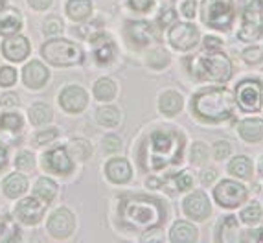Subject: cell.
<instances>
[{
	"mask_svg": "<svg viewBox=\"0 0 263 243\" xmlns=\"http://www.w3.org/2000/svg\"><path fill=\"white\" fill-rule=\"evenodd\" d=\"M120 216L131 229H153L166 221V208L155 197L135 195L122 201Z\"/></svg>",
	"mask_w": 263,
	"mask_h": 243,
	"instance_id": "obj_1",
	"label": "cell"
},
{
	"mask_svg": "<svg viewBox=\"0 0 263 243\" xmlns=\"http://www.w3.org/2000/svg\"><path fill=\"white\" fill-rule=\"evenodd\" d=\"M236 102L227 88H208L195 94L192 100L193 113L204 122H224L234 115Z\"/></svg>",
	"mask_w": 263,
	"mask_h": 243,
	"instance_id": "obj_2",
	"label": "cell"
},
{
	"mask_svg": "<svg viewBox=\"0 0 263 243\" xmlns=\"http://www.w3.org/2000/svg\"><path fill=\"white\" fill-rule=\"evenodd\" d=\"M182 138L173 131H157L147 140L145 166L151 170H162L173 162H179L182 155Z\"/></svg>",
	"mask_w": 263,
	"mask_h": 243,
	"instance_id": "obj_3",
	"label": "cell"
},
{
	"mask_svg": "<svg viewBox=\"0 0 263 243\" xmlns=\"http://www.w3.org/2000/svg\"><path fill=\"white\" fill-rule=\"evenodd\" d=\"M192 76L202 81H217L224 83L232 76V63L221 52L201 53L195 59H192Z\"/></svg>",
	"mask_w": 263,
	"mask_h": 243,
	"instance_id": "obj_4",
	"label": "cell"
},
{
	"mask_svg": "<svg viewBox=\"0 0 263 243\" xmlns=\"http://www.w3.org/2000/svg\"><path fill=\"white\" fill-rule=\"evenodd\" d=\"M43 58L53 66H72L83 61V52L78 44L66 39H52L41 48Z\"/></svg>",
	"mask_w": 263,
	"mask_h": 243,
	"instance_id": "obj_5",
	"label": "cell"
},
{
	"mask_svg": "<svg viewBox=\"0 0 263 243\" xmlns=\"http://www.w3.org/2000/svg\"><path fill=\"white\" fill-rule=\"evenodd\" d=\"M243 24L237 31L241 41H256L263 35V0H241Z\"/></svg>",
	"mask_w": 263,
	"mask_h": 243,
	"instance_id": "obj_6",
	"label": "cell"
},
{
	"mask_svg": "<svg viewBox=\"0 0 263 243\" xmlns=\"http://www.w3.org/2000/svg\"><path fill=\"white\" fill-rule=\"evenodd\" d=\"M202 22L215 30H228L234 21L232 0H202Z\"/></svg>",
	"mask_w": 263,
	"mask_h": 243,
	"instance_id": "obj_7",
	"label": "cell"
},
{
	"mask_svg": "<svg viewBox=\"0 0 263 243\" xmlns=\"http://www.w3.org/2000/svg\"><path fill=\"white\" fill-rule=\"evenodd\" d=\"M237 105L247 113H256L261 107V85L256 80H245L236 87Z\"/></svg>",
	"mask_w": 263,
	"mask_h": 243,
	"instance_id": "obj_8",
	"label": "cell"
},
{
	"mask_svg": "<svg viewBox=\"0 0 263 243\" xmlns=\"http://www.w3.org/2000/svg\"><path fill=\"white\" fill-rule=\"evenodd\" d=\"M214 197L221 207L234 208L247 199V188L243 184H239V182L227 179V181H221L219 184L215 186Z\"/></svg>",
	"mask_w": 263,
	"mask_h": 243,
	"instance_id": "obj_9",
	"label": "cell"
},
{
	"mask_svg": "<svg viewBox=\"0 0 263 243\" xmlns=\"http://www.w3.org/2000/svg\"><path fill=\"white\" fill-rule=\"evenodd\" d=\"M76 229V217L68 208H57L48 219V232L55 239H66Z\"/></svg>",
	"mask_w": 263,
	"mask_h": 243,
	"instance_id": "obj_10",
	"label": "cell"
},
{
	"mask_svg": "<svg viewBox=\"0 0 263 243\" xmlns=\"http://www.w3.org/2000/svg\"><path fill=\"white\" fill-rule=\"evenodd\" d=\"M167 39L177 50H192L199 43V30L188 22H177L171 26Z\"/></svg>",
	"mask_w": 263,
	"mask_h": 243,
	"instance_id": "obj_11",
	"label": "cell"
},
{
	"mask_svg": "<svg viewBox=\"0 0 263 243\" xmlns=\"http://www.w3.org/2000/svg\"><path fill=\"white\" fill-rule=\"evenodd\" d=\"M46 204L48 203L41 201L39 197H26L17 203L15 214H17V217L24 225H35V223H39V221L43 219Z\"/></svg>",
	"mask_w": 263,
	"mask_h": 243,
	"instance_id": "obj_12",
	"label": "cell"
},
{
	"mask_svg": "<svg viewBox=\"0 0 263 243\" xmlns=\"http://www.w3.org/2000/svg\"><path fill=\"white\" fill-rule=\"evenodd\" d=\"M88 103V96L85 92V88L78 87V85H68L66 88H63V92L59 94V105L70 113V115H76V113H81V110L87 107Z\"/></svg>",
	"mask_w": 263,
	"mask_h": 243,
	"instance_id": "obj_13",
	"label": "cell"
},
{
	"mask_svg": "<svg viewBox=\"0 0 263 243\" xmlns=\"http://www.w3.org/2000/svg\"><path fill=\"white\" fill-rule=\"evenodd\" d=\"M210 201L204 192H193L184 199V212L195 221H204L210 216Z\"/></svg>",
	"mask_w": 263,
	"mask_h": 243,
	"instance_id": "obj_14",
	"label": "cell"
},
{
	"mask_svg": "<svg viewBox=\"0 0 263 243\" xmlns=\"http://www.w3.org/2000/svg\"><path fill=\"white\" fill-rule=\"evenodd\" d=\"M44 168H48L50 172L53 173H59V175H66V173H70L72 168H74V164H72V159L68 157L65 147H57V149H52L50 153L44 155L43 159Z\"/></svg>",
	"mask_w": 263,
	"mask_h": 243,
	"instance_id": "obj_15",
	"label": "cell"
},
{
	"mask_svg": "<svg viewBox=\"0 0 263 243\" xmlns=\"http://www.w3.org/2000/svg\"><path fill=\"white\" fill-rule=\"evenodd\" d=\"M2 53L4 58L9 59V61H22V59L28 58L30 53V43L24 35H11L9 39H6L2 43Z\"/></svg>",
	"mask_w": 263,
	"mask_h": 243,
	"instance_id": "obj_16",
	"label": "cell"
},
{
	"mask_svg": "<svg viewBox=\"0 0 263 243\" xmlns=\"http://www.w3.org/2000/svg\"><path fill=\"white\" fill-rule=\"evenodd\" d=\"M48 68L43 65L41 61H31L24 66V70H22V80L26 83V87L30 88H41L44 87V83L48 81Z\"/></svg>",
	"mask_w": 263,
	"mask_h": 243,
	"instance_id": "obj_17",
	"label": "cell"
},
{
	"mask_svg": "<svg viewBox=\"0 0 263 243\" xmlns=\"http://www.w3.org/2000/svg\"><path fill=\"white\" fill-rule=\"evenodd\" d=\"M127 31L129 39L133 43H136L138 46H145V44H149L153 41V28H151L149 22L145 21H135V22H127Z\"/></svg>",
	"mask_w": 263,
	"mask_h": 243,
	"instance_id": "obj_18",
	"label": "cell"
},
{
	"mask_svg": "<svg viewBox=\"0 0 263 243\" xmlns=\"http://www.w3.org/2000/svg\"><path fill=\"white\" fill-rule=\"evenodd\" d=\"M105 173L109 177L110 181L116 182V184H123V182H127L131 179L133 172H131V166L125 159H112L107 162L105 166Z\"/></svg>",
	"mask_w": 263,
	"mask_h": 243,
	"instance_id": "obj_19",
	"label": "cell"
},
{
	"mask_svg": "<svg viewBox=\"0 0 263 243\" xmlns=\"http://www.w3.org/2000/svg\"><path fill=\"white\" fill-rule=\"evenodd\" d=\"M92 44H94V58L100 65H107L114 59V44L109 37H103V35H98V37H92Z\"/></svg>",
	"mask_w": 263,
	"mask_h": 243,
	"instance_id": "obj_20",
	"label": "cell"
},
{
	"mask_svg": "<svg viewBox=\"0 0 263 243\" xmlns=\"http://www.w3.org/2000/svg\"><path fill=\"white\" fill-rule=\"evenodd\" d=\"M239 137L245 142H259L263 138V120L259 118H247L239 122Z\"/></svg>",
	"mask_w": 263,
	"mask_h": 243,
	"instance_id": "obj_21",
	"label": "cell"
},
{
	"mask_svg": "<svg viewBox=\"0 0 263 243\" xmlns=\"http://www.w3.org/2000/svg\"><path fill=\"white\" fill-rule=\"evenodd\" d=\"M170 239L173 243H193L197 239V229L186 221H177L175 225L171 227Z\"/></svg>",
	"mask_w": 263,
	"mask_h": 243,
	"instance_id": "obj_22",
	"label": "cell"
},
{
	"mask_svg": "<svg viewBox=\"0 0 263 243\" xmlns=\"http://www.w3.org/2000/svg\"><path fill=\"white\" fill-rule=\"evenodd\" d=\"M158 109L166 116H175L182 109V96L175 90H166L158 100Z\"/></svg>",
	"mask_w": 263,
	"mask_h": 243,
	"instance_id": "obj_23",
	"label": "cell"
},
{
	"mask_svg": "<svg viewBox=\"0 0 263 243\" xmlns=\"http://www.w3.org/2000/svg\"><path fill=\"white\" fill-rule=\"evenodd\" d=\"M2 186H4V194L8 197L17 199L28 190V181L26 177L21 175V173H11V175L6 177V181Z\"/></svg>",
	"mask_w": 263,
	"mask_h": 243,
	"instance_id": "obj_24",
	"label": "cell"
},
{
	"mask_svg": "<svg viewBox=\"0 0 263 243\" xmlns=\"http://www.w3.org/2000/svg\"><path fill=\"white\" fill-rule=\"evenodd\" d=\"M66 13H68V17H70L72 21L81 22L90 17V13H92V4H90V0H68V2H66Z\"/></svg>",
	"mask_w": 263,
	"mask_h": 243,
	"instance_id": "obj_25",
	"label": "cell"
},
{
	"mask_svg": "<svg viewBox=\"0 0 263 243\" xmlns=\"http://www.w3.org/2000/svg\"><path fill=\"white\" fill-rule=\"evenodd\" d=\"M21 28H22V18L17 11H6L0 17V35L4 37L15 35Z\"/></svg>",
	"mask_w": 263,
	"mask_h": 243,
	"instance_id": "obj_26",
	"label": "cell"
},
{
	"mask_svg": "<svg viewBox=\"0 0 263 243\" xmlns=\"http://www.w3.org/2000/svg\"><path fill=\"white\" fill-rule=\"evenodd\" d=\"M237 219L234 216H227L217 227V241H236L237 239Z\"/></svg>",
	"mask_w": 263,
	"mask_h": 243,
	"instance_id": "obj_27",
	"label": "cell"
},
{
	"mask_svg": "<svg viewBox=\"0 0 263 243\" xmlns=\"http://www.w3.org/2000/svg\"><path fill=\"white\" fill-rule=\"evenodd\" d=\"M33 194H35V197H39L41 201H44V203H50L57 195V184L52 179H48V177H41L39 181L35 182Z\"/></svg>",
	"mask_w": 263,
	"mask_h": 243,
	"instance_id": "obj_28",
	"label": "cell"
},
{
	"mask_svg": "<svg viewBox=\"0 0 263 243\" xmlns=\"http://www.w3.org/2000/svg\"><path fill=\"white\" fill-rule=\"evenodd\" d=\"M94 96L100 102H110L116 96V85L109 78H100L94 85Z\"/></svg>",
	"mask_w": 263,
	"mask_h": 243,
	"instance_id": "obj_29",
	"label": "cell"
},
{
	"mask_svg": "<svg viewBox=\"0 0 263 243\" xmlns=\"http://www.w3.org/2000/svg\"><path fill=\"white\" fill-rule=\"evenodd\" d=\"M228 172L236 175L237 179H249L252 175V162L249 160V157L239 155V157L232 159V162L228 164Z\"/></svg>",
	"mask_w": 263,
	"mask_h": 243,
	"instance_id": "obj_30",
	"label": "cell"
},
{
	"mask_svg": "<svg viewBox=\"0 0 263 243\" xmlns=\"http://www.w3.org/2000/svg\"><path fill=\"white\" fill-rule=\"evenodd\" d=\"M28 116H30V122L33 125H44L52 120V109L44 103H35V105L30 107Z\"/></svg>",
	"mask_w": 263,
	"mask_h": 243,
	"instance_id": "obj_31",
	"label": "cell"
},
{
	"mask_svg": "<svg viewBox=\"0 0 263 243\" xmlns=\"http://www.w3.org/2000/svg\"><path fill=\"white\" fill-rule=\"evenodd\" d=\"M98 124L103 127H116L120 124V110L116 107H101L96 113Z\"/></svg>",
	"mask_w": 263,
	"mask_h": 243,
	"instance_id": "obj_32",
	"label": "cell"
},
{
	"mask_svg": "<svg viewBox=\"0 0 263 243\" xmlns=\"http://www.w3.org/2000/svg\"><path fill=\"white\" fill-rule=\"evenodd\" d=\"M70 151L74 153L76 159L87 160L88 157L92 155V146H90L87 140H83V138H74V140L70 142Z\"/></svg>",
	"mask_w": 263,
	"mask_h": 243,
	"instance_id": "obj_33",
	"label": "cell"
},
{
	"mask_svg": "<svg viewBox=\"0 0 263 243\" xmlns=\"http://www.w3.org/2000/svg\"><path fill=\"white\" fill-rule=\"evenodd\" d=\"M0 127L8 131H21L22 129V118L15 113H6L0 116Z\"/></svg>",
	"mask_w": 263,
	"mask_h": 243,
	"instance_id": "obj_34",
	"label": "cell"
},
{
	"mask_svg": "<svg viewBox=\"0 0 263 243\" xmlns=\"http://www.w3.org/2000/svg\"><path fill=\"white\" fill-rule=\"evenodd\" d=\"M167 63H170V58H167V53L162 52V50H155V52H151L149 55H147V65H149L151 68H157V70L164 68Z\"/></svg>",
	"mask_w": 263,
	"mask_h": 243,
	"instance_id": "obj_35",
	"label": "cell"
},
{
	"mask_svg": "<svg viewBox=\"0 0 263 243\" xmlns=\"http://www.w3.org/2000/svg\"><path fill=\"white\" fill-rule=\"evenodd\" d=\"M190 160H192L193 164H197V166L204 164L208 160V147L204 146L202 142H197V144H193V147H192V157H190Z\"/></svg>",
	"mask_w": 263,
	"mask_h": 243,
	"instance_id": "obj_36",
	"label": "cell"
},
{
	"mask_svg": "<svg viewBox=\"0 0 263 243\" xmlns=\"http://www.w3.org/2000/svg\"><path fill=\"white\" fill-rule=\"evenodd\" d=\"M241 219L245 221V223H249V225L258 223V221L261 219V208H259V204L252 203L250 207H247L241 212Z\"/></svg>",
	"mask_w": 263,
	"mask_h": 243,
	"instance_id": "obj_37",
	"label": "cell"
},
{
	"mask_svg": "<svg viewBox=\"0 0 263 243\" xmlns=\"http://www.w3.org/2000/svg\"><path fill=\"white\" fill-rule=\"evenodd\" d=\"M15 166H17V170H21V172H30V170L35 166L33 155L28 153V151H21V153L17 155V159H15Z\"/></svg>",
	"mask_w": 263,
	"mask_h": 243,
	"instance_id": "obj_38",
	"label": "cell"
},
{
	"mask_svg": "<svg viewBox=\"0 0 263 243\" xmlns=\"http://www.w3.org/2000/svg\"><path fill=\"white\" fill-rule=\"evenodd\" d=\"M43 31H44V35H59L63 31V21L61 18H57V17H50L48 21L44 22V26H43Z\"/></svg>",
	"mask_w": 263,
	"mask_h": 243,
	"instance_id": "obj_39",
	"label": "cell"
},
{
	"mask_svg": "<svg viewBox=\"0 0 263 243\" xmlns=\"http://www.w3.org/2000/svg\"><path fill=\"white\" fill-rule=\"evenodd\" d=\"M17 81V70L11 66H2L0 68V87H11Z\"/></svg>",
	"mask_w": 263,
	"mask_h": 243,
	"instance_id": "obj_40",
	"label": "cell"
},
{
	"mask_svg": "<svg viewBox=\"0 0 263 243\" xmlns=\"http://www.w3.org/2000/svg\"><path fill=\"white\" fill-rule=\"evenodd\" d=\"M243 59H245L249 65H258V63L263 61V52L258 46H252V48H247L245 52H243Z\"/></svg>",
	"mask_w": 263,
	"mask_h": 243,
	"instance_id": "obj_41",
	"label": "cell"
},
{
	"mask_svg": "<svg viewBox=\"0 0 263 243\" xmlns=\"http://www.w3.org/2000/svg\"><path fill=\"white\" fill-rule=\"evenodd\" d=\"M228 155H230V144L224 140H219V142H215L214 144V157L217 160H223L227 159Z\"/></svg>",
	"mask_w": 263,
	"mask_h": 243,
	"instance_id": "obj_42",
	"label": "cell"
},
{
	"mask_svg": "<svg viewBox=\"0 0 263 243\" xmlns=\"http://www.w3.org/2000/svg\"><path fill=\"white\" fill-rule=\"evenodd\" d=\"M192 177L188 175V173H180V175H177L175 179H173V186H175L177 192H184L188 190L190 186H192Z\"/></svg>",
	"mask_w": 263,
	"mask_h": 243,
	"instance_id": "obj_43",
	"label": "cell"
},
{
	"mask_svg": "<svg viewBox=\"0 0 263 243\" xmlns=\"http://www.w3.org/2000/svg\"><path fill=\"white\" fill-rule=\"evenodd\" d=\"M57 135H59V131L57 129H48V131H41L39 135H37V144L39 146H44V144H50V142H53L57 138Z\"/></svg>",
	"mask_w": 263,
	"mask_h": 243,
	"instance_id": "obj_44",
	"label": "cell"
},
{
	"mask_svg": "<svg viewBox=\"0 0 263 243\" xmlns=\"http://www.w3.org/2000/svg\"><path fill=\"white\" fill-rule=\"evenodd\" d=\"M103 147H105L107 153H116V151H120V147H122V140H120L118 137H105V140H103Z\"/></svg>",
	"mask_w": 263,
	"mask_h": 243,
	"instance_id": "obj_45",
	"label": "cell"
},
{
	"mask_svg": "<svg viewBox=\"0 0 263 243\" xmlns=\"http://www.w3.org/2000/svg\"><path fill=\"white\" fill-rule=\"evenodd\" d=\"M153 4H155V0H129V6H131L135 11H149Z\"/></svg>",
	"mask_w": 263,
	"mask_h": 243,
	"instance_id": "obj_46",
	"label": "cell"
},
{
	"mask_svg": "<svg viewBox=\"0 0 263 243\" xmlns=\"http://www.w3.org/2000/svg\"><path fill=\"white\" fill-rule=\"evenodd\" d=\"M175 21V11H173V9H170V8H166L162 11V13H160V17H158V24H160V26H167V24H171V22Z\"/></svg>",
	"mask_w": 263,
	"mask_h": 243,
	"instance_id": "obj_47",
	"label": "cell"
},
{
	"mask_svg": "<svg viewBox=\"0 0 263 243\" xmlns=\"http://www.w3.org/2000/svg\"><path fill=\"white\" fill-rule=\"evenodd\" d=\"M195 9H197L195 0H186L184 4H182V15H184L186 18H193L195 17Z\"/></svg>",
	"mask_w": 263,
	"mask_h": 243,
	"instance_id": "obj_48",
	"label": "cell"
},
{
	"mask_svg": "<svg viewBox=\"0 0 263 243\" xmlns=\"http://www.w3.org/2000/svg\"><path fill=\"white\" fill-rule=\"evenodd\" d=\"M18 103V98L15 96V94L8 92V94H2L0 96V105H4V107H13Z\"/></svg>",
	"mask_w": 263,
	"mask_h": 243,
	"instance_id": "obj_49",
	"label": "cell"
},
{
	"mask_svg": "<svg viewBox=\"0 0 263 243\" xmlns=\"http://www.w3.org/2000/svg\"><path fill=\"white\" fill-rule=\"evenodd\" d=\"M28 4L33 9H37V11H43V9L52 6V0H28Z\"/></svg>",
	"mask_w": 263,
	"mask_h": 243,
	"instance_id": "obj_50",
	"label": "cell"
},
{
	"mask_svg": "<svg viewBox=\"0 0 263 243\" xmlns=\"http://www.w3.org/2000/svg\"><path fill=\"white\" fill-rule=\"evenodd\" d=\"M204 46H206L208 50H219L221 41L217 39V37H206V39H204Z\"/></svg>",
	"mask_w": 263,
	"mask_h": 243,
	"instance_id": "obj_51",
	"label": "cell"
},
{
	"mask_svg": "<svg viewBox=\"0 0 263 243\" xmlns=\"http://www.w3.org/2000/svg\"><path fill=\"white\" fill-rule=\"evenodd\" d=\"M202 182H204V184H212V182H214V179H215V172L214 170H206V172L202 173Z\"/></svg>",
	"mask_w": 263,
	"mask_h": 243,
	"instance_id": "obj_52",
	"label": "cell"
},
{
	"mask_svg": "<svg viewBox=\"0 0 263 243\" xmlns=\"http://www.w3.org/2000/svg\"><path fill=\"white\" fill-rule=\"evenodd\" d=\"M6 160H8V149H6V146L0 144V168L6 164Z\"/></svg>",
	"mask_w": 263,
	"mask_h": 243,
	"instance_id": "obj_53",
	"label": "cell"
},
{
	"mask_svg": "<svg viewBox=\"0 0 263 243\" xmlns=\"http://www.w3.org/2000/svg\"><path fill=\"white\" fill-rule=\"evenodd\" d=\"M147 186H149V188H153V190H157L158 186H160V181H158V179H155V177H151V179H147Z\"/></svg>",
	"mask_w": 263,
	"mask_h": 243,
	"instance_id": "obj_54",
	"label": "cell"
},
{
	"mask_svg": "<svg viewBox=\"0 0 263 243\" xmlns=\"http://www.w3.org/2000/svg\"><path fill=\"white\" fill-rule=\"evenodd\" d=\"M258 168H259V172H261V175H263V157L259 159V164H258Z\"/></svg>",
	"mask_w": 263,
	"mask_h": 243,
	"instance_id": "obj_55",
	"label": "cell"
},
{
	"mask_svg": "<svg viewBox=\"0 0 263 243\" xmlns=\"http://www.w3.org/2000/svg\"><path fill=\"white\" fill-rule=\"evenodd\" d=\"M2 232H4V219L0 217V234H2Z\"/></svg>",
	"mask_w": 263,
	"mask_h": 243,
	"instance_id": "obj_56",
	"label": "cell"
},
{
	"mask_svg": "<svg viewBox=\"0 0 263 243\" xmlns=\"http://www.w3.org/2000/svg\"><path fill=\"white\" fill-rule=\"evenodd\" d=\"M6 9V0H0V11H4Z\"/></svg>",
	"mask_w": 263,
	"mask_h": 243,
	"instance_id": "obj_57",
	"label": "cell"
},
{
	"mask_svg": "<svg viewBox=\"0 0 263 243\" xmlns=\"http://www.w3.org/2000/svg\"><path fill=\"white\" fill-rule=\"evenodd\" d=\"M259 239H261V241H263V229L259 230Z\"/></svg>",
	"mask_w": 263,
	"mask_h": 243,
	"instance_id": "obj_58",
	"label": "cell"
}]
</instances>
